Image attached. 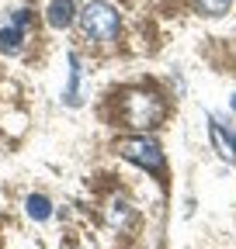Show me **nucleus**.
Wrapping results in <instances>:
<instances>
[{
	"label": "nucleus",
	"instance_id": "nucleus-5",
	"mask_svg": "<svg viewBox=\"0 0 236 249\" xmlns=\"http://www.w3.org/2000/svg\"><path fill=\"white\" fill-rule=\"evenodd\" d=\"M45 21L52 28H70L77 21V7H73V0H52V4L45 7Z\"/></svg>",
	"mask_w": 236,
	"mask_h": 249
},
{
	"label": "nucleus",
	"instance_id": "nucleus-6",
	"mask_svg": "<svg viewBox=\"0 0 236 249\" xmlns=\"http://www.w3.org/2000/svg\"><path fill=\"white\" fill-rule=\"evenodd\" d=\"M63 101H66L70 107H80V104H83V73H80L77 55H70V87L63 90Z\"/></svg>",
	"mask_w": 236,
	"mask_h": 249
},
{
	"label": "nucleus",
	"instance_id": "nucleus-7",
	"mask_svg": "<svg viewBox=\"0 0 236 249\" xmlns=\"http://www.w3.org/2000/svg\"><path fill=\"white\" fill-rule=\"evenodd\" d=\"M21 42H24V35H21V28H18V24H11V28L0 31V52H4V55L21 52Z\"/></svg>",
	"mask_w": 236,
	"mask_h": 249
},
{
	"label": "nucleus",
	"instance_id": "nucleus-11",
	"mask_svg": "<svg viewBox=\"0 0 236 249\" xmlns=\"http://www.w3.org/2000/svg\"><path fill=\"white\" fill-rule=\"evenodd\" d=\"M233 111H236V93H233Z\"/></svg>",
	"mask_w": 236,
	"mask_h": 249
},
{
	"label": "nucleus",
	"instance_id": "nucleus-1",
	"mask_svg": "<svg viewBox=\"0 0 236 249\" xmlns=\"http://www.w3.org/2000/svg\"><path fill=\"white\" fill-rule=\"evenodd\" d=\"M80 28H83V35L87 38H94V42H111L118 35V11L111 4H104V0H94V4H87L80 14Z\"/></svg>",
	"mask_w": 236,
	"mask_h": 249
},
{
	"label": "nucleus",
	"instance_id": "nucleus-4",
	"mask_svg": "<svg viewBox=\"0 0 236 249\" xmlns=\"http://www.w3.org/2000/svg\"><path fill=\"white\" fill-rule=\"evenodd\" d=\"M209 135H212V145H216V152L222 156L226 163H236V135L233 132H226V124H219L216 118L209 121Z\"/></svg>",
	"mask_w": 236,
	"mask_h": 249
},
{
	"label": "nucleus",
	"instance_id": "nucleus-8",
	"mask_svg": "<svg viewBox=\"0 0 236 249\" xmlns=\"http://www.w3.org/2000/svg\"><path fill=\"white\" fill-rule=\"evenodd\" d=\"M28 214H32L35 222H45V218L52 214V201L42 197V194H32V197H28Z\"/></svg>",
	"mask_w": 236,
	"mask_h": 249
},
{
	"label": "nucleus",
	"instance_id": "nucleus-2",
	"mask_svg": "<svg viewBox=\"0 0 236 249\" xmlns=\"http://www.w3.org/2000/svg\"><path fill=\"white\" fill-rule=\"evenodd\" d=\"M160 118H163L160 97H153V93H129V97H125V121L132 124L136 132L153 128Z\"/></svg>",
	"mask_w": 236,
	"mask_h": 249
},
{
	"label": "nucleus",
	"instance_id": "nucleus-10",
	"mask_svg": "<svg viewBox=\"0 0 236 249\" xmlns=\"http://www.w3.org/2000/svg\"><path fill=\"white\" fill-rule=\"evenodd\" d=\"M11 21H14L18 28H24V24H28V11H14V14H11Z\"/></svg>",
	"mask_w": 236,
	"mask_h": 249
},
{
	"label": "nucleus",
	"instance_id": "nucleus-9",
	"mask_svg": "<svg viewBox=\"0 0 236 249\" xmlns=\"http://www.w3.org/2000/svg\"><path fill=\"white\" fill-rule=\"evenodd\" d=\"M195 4H198V7H201L205 14H212V18H216V14H226V11H229V0H195Z\"/></svg>",
	"mask_w": 236,
	"mask_h": 249
},
{
	"label": "nucleus",
	"instance_id": "nucleus-3",
	"mask_svg": "<svg viewBox=\"0 0 236 249\" xmlns=\"http://www.w3.org/2000/svg\"><path fill=\"white\" fill-rule=\"evenodd\" d=\"M118 152H122V160H129V163H136V166H142V170H160V166H163L160 145H157L153 139H146V135L118 142Z\"/></svg>",
	"mask_w": 236,
	"mask_h": 249
}]
</instances>
